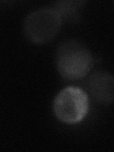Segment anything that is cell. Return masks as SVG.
<instances>
[{"instance_id":"6da1fadb","label":"cell","mask_w":114,"mask_h":152,"mask_svg":"<svg viewBox=\"0 0 114 152\" xmlns=\"http://www.w3.org/2000/svg\"><path fill=\"white\" fill-rule=\"evenodd\" d=\"M56 68L63 78L75 81L87 76L93 66V57L87 46L77 40H66L56 51Z\"/></svg>"},{"instance_id":"7a4b0ae2","label":"cell","mask_w":114,"mask_h":152,"mask_svg":"<svg viewBox=\"0 0 114 152\" xmlns=\"http://www.w3.org/2000/svg\"><path fill=\"white\" fill-rule=\"evenodd\" d=\"M63 18L56 9L42 8L28 14L23 22V33L28 41L43 44L57 35Z\"/></svg>"},{"instance_id":"3957f363","label":"cell","mask_w":114,"mask_h":152,"mask_svg":"<svg viewBox=\"0 0 114 152\" xmlns=\"http://www.w3.org/2000/svg\"><path fill=\"white\" fill-rule=\"evenodd\" d=\"M52 110L60 122L66 125L78 124L88 111V94L80 88L66 87L55 96Z\"/></svg>"},{"instance_id":"277c9868","label":"cell","mask_w":114,"mask_h":152,"mask_svg":"<svg viewBox=\"0 0 114 152\" xmlns=\"http://www.w3.org/2000/svg\"><path fill=\"white\" fill-rule=\"evenodd\" d=\"M88 88L96 102L108 104L114 102V76L104 70L93 72L88 77Z\"/></svg>"},{"instance_id":"5b68a950","label":"cell","mask_w":114,"mask_h":152,"mask_svg":"<svg viewBox=\"0 0 114 152\" xmlns=\"http://www.w3.org/2000/svg\"><path fill=\"white\" fill-rule=\"evenodd\" d=\"M84 4L85 2H60L56 10L60 12L63 20L66 19L73 21L76 20V17L78 16V10L80 9V6Z\"/></svg>"}]
</instances>
